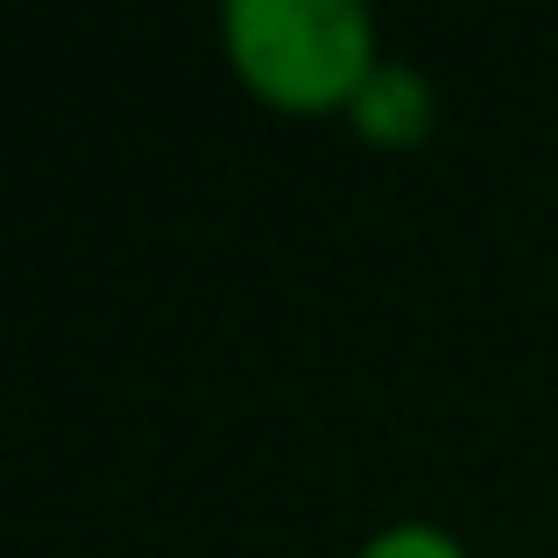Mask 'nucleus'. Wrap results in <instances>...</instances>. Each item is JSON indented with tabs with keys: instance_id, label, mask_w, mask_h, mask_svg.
<instances>
[{
	"instance_id": "f257e3e1",
	"label": "nucleus",
	"mask_w": 558,
	"mask_h": 558,
	"mask_svg": "<svg viewBox=\"0 0 558 558\" xmlns=\"http://www.w3.org/2000/svg\"><path fill=\"white\" fill-rule=\"evenodd\" d=\"M233 71L283 113L354 107L375 57V14L361 0H227L219 14Z\"/></svg>"
},
{
	"instance_id": "f03ea898",
	"label": "nucleus",
	"mask_w": 558,
	"mask_h": 558,
	"mask_svg": "<svg viewBox=\"0 0 558 558\" xmlns=\"http://www.w3.org/2000/svg\"><path fill=\"white\" fill-rule=\"evenodd\" d=\"M347 121H354L368 142H381V149H410V142L432 128V85H424L417 64H403V57H381V64L368 71V85L354 93Z\"/></svg>"
},
{
	"instance_id": "7ed1b4c3",
	"label": "nucleus",
	"mask_w": 558,
	"mask_h": 558,
	"mask_svg": "<svg viewBox=\"0 0 558 558\" xmlns=\"http://www.w3.org/2000/svg\"><path fill=\"white\" fill-rule=\"evenodd\" d=\"M354 558H466V545L452 531H438V523L410 517V523H381Z\"/></svg>"
}]
</instances>
